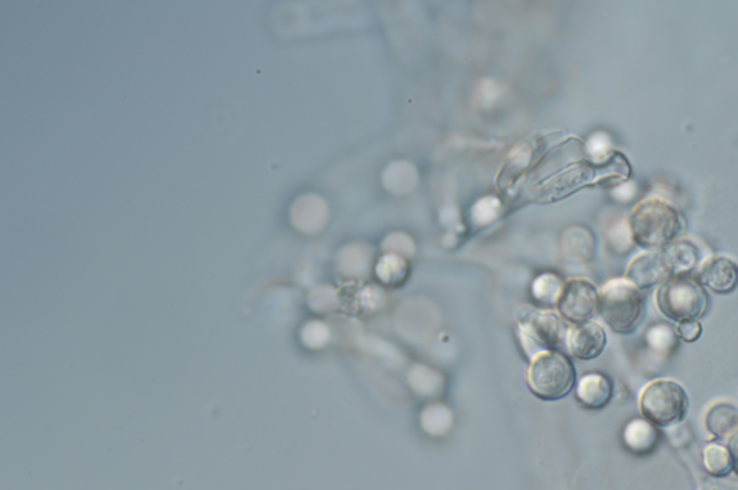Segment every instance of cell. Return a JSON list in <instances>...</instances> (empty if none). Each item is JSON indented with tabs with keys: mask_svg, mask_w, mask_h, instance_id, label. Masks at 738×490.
<instances>
[{
	"mask_svg": "<svg viewBox=\"0 0 738 490\" xmlns=\"http://www.w3.org/2000/svg\"><path fill=\"white\" fill-rule=\"evenodd\" d=\"M629 228L639 247L659 251L677 240L684 222L678 209L655 198L636 205L629 218Z\"/></svg>",
	"mask_w": 738,
	"mask_h": 490,
	"instance_id": "6da1fadb",
	"label": "cell"
},
{
	"mask_svg": "<svg viewBox=\"0 0 738 490\" xmlns=\"http://www.w3.org/2000/svg\"><path fill=\"white\" fill-rule=\"evenodd\" d=\"M599 313L612 331L630 335L645 316V299L629 280H612L599 293Z\"/></svg>",
	"mask_w": 738,
	"mask_h": 490,
	"instance_id": "7a4b0ae2",
	"label": "cell"
},
{
	"mask_svg": "<svg viewBox=\"0 0 738 490\" xmlns=\"http://www.w3.org/2000/svg\"><path fill=\"white\" fill-rule=\"evenodd\" d=\"M656 305L666 318L681 323L704 318L710 307V297L700 280L689 276H674L659 287Z\"/></svg>",
	"mask_w": 738,
	"mask_h": 490,
	"instance_id": "3957f363",
	"label": "cell"
},
{
	"mask_svg": "<svg viewBox=\"0 0 738 490\" xmlns=\"http://www.w3.org/2000/svg\"><path fill=\"white\" fill-rule=\"evenodd\" d=\"M527 382L529 390L541 400L557 401L573 390L576 371L570 359L560 352H541L529 364Z\"/></svg>",
	"mask_w": 738,
	"mask_h": 490,
	"instance_id": "277c9868",
	"label": "cell"
},
{
	"mask_svg": "<svg viewBox=\"0 0 738 490\" xmlns=\"http://www.w3.org/2000/svg\"><path fill=\"white\" fill-rule=\"evenodd\" d=\"M689 398L687 391L671 380L653 381L642 392L640 411L646 420L656 427H668L687 417Z\"/></svg>",
	"mask_w": 738,
	"mask_h": 490,
	"instance_id": "5b68a950",
	"label": "cell"
},
{
	"mask_svg": "<svg viewBox=\"0 0 738 490\" xmlns=\"http://www.w3.org/2000/svg\"><path fill=\"white\" fill-rule=\"evenodd\" d=\"M567 335L563 320L554 313H534L521 323V339L529 355L554 351Z\"/></svg>",
	"mask_w": 738,
	"mask_h": 490,
	"instance_id": "8992f818",
	"label": "cell"
},
{
	"mask_svg": "<svg viewBox=\"0 0 738 490\" xmlns=\"http://www.w3.org/2000/svg\"><path fill=\"white\" fill-rule=\"evenodd\" d=\"M557 305L564 319L580 325L599 312V292L587 280H570L564 284Z\"/></svg>",
	"mask_w": 738,
	"mask_h": 490,
	"instance_id": "52a82bcc",
	"label": "cell"
},
{
	"mask_svg": "<svg viewBox=\"0 0 738 490\" xmlns=\"http://www.w3.org/2000/svg\"><path fill=\"white\" fill-rule=\"evenodd\" d=\"M628 280L639 290H648L671 279L672 273L662 250L635 258L628 269Z\"/></svg>",
	"mask_w": 738,
	"mask_h": 490,
	"instance_id": "ba28073f",
	"label": "cell"
},
{
	"mask_svg": "<svg viewBox=\"0 0 738 490\" xmlns=\"http://www.w3.org/2000/svg\"><path fill=\"white\" fill-rule=\"evenodd\" d=\"M567 345L576 358L591 361L603 354L607 345V335L597 323L584 322L568 331Z\"/></svg>",
	"mask_w": 738,
	"mask_h": 490,
	"instance_id": "9c48e42d",
	"label": "cell"
},
{
	"mask_svg": "<svg viewBox=\"0 0 738 490\" xmlns=\"http://www.w3.org/2000/svg\"><path fill=\"white\" fill-rule=\"evenodd\" d=\"M700 283L717 294H730L738 287V266L727 257H713L702 266Z\"/></svg>",
	"mask_w": 738,
	"mask_h": 490,
	"instance_id": "30bf717a",
	"label": "cell"
},
{
	"mask_svg": "<svg viewBox=\"0 0 738 490\" xmlns=\"http://www.w3.org/2000/svg\"><path fill=\"white\" fill-rule=\"evenodd\" d=\"M577 400L583 407L600 410L613 398V382L607 375L591 372L581 378L576 391Z\"/></svg>",
	"mask_w": 738,
	"mask_h": 490,
	"instance_id": "8fae6325",
	"label": "cell"
},
{
	"mask_svg": "<svg viewBox=\"0 0 738 490\" xmlns=\"http://www.w3.org/2000/svg\"><path fill=\"white\" fill-rule=\"evenodd\" d=\"M659 431L655 424L646 418H635L630 421L623 431V440L633 453H651L658 447Z\"/></svg>",
	"mask_w": 738,
	"mask_h": 490,
	"instance_id": "7c38bea8",
	"label": "cell"
},
{
	"mask_svg": "<svg viewBox=\"0 0 738 490\" xmlns=\"http://www.w3.org/2000/svg\"><path fill=\"white\" fill-rule=\"evenodd\" d=\"M671 269L672 277L687 276L700 263V250L691 241H674L662 250Z\"/></svg>",
	"mask_w": 738,
	"mask_h": 490,
	"instance_id": "4fadbf2b",
	"label": "cell"
},
{
	"mask_svg": "<svg viewBox=\"0 0 738 490\" xmlns=\"http://www.w3.org/2000/svg\"><path fill=\"white\" fill-rule=\"evenodd\" d=\"M705 424L717 437L730 436L738 430V410L733 404H715L708 410Z\"/></svg>",
	"mask_w": 738,
	"mask_h": 490,
	"instance_id": "5bb4252c",
	"label": "cell"
},
{
	"mask_svg": "<svg viewBox=\"0 0 738 490\" xmlns=\"http://www.w3.org/2000/svg\"><path fill=\"white\" fill-rule=\"evenodd\" d=\"M704 465L708 473L717 478L727 476L734 469L733 457L730 450L721 444H710L704 450Z\"/></svg>",
	"mask_w": 738,
	"mask_h": 490,
	"instance_id": "9a60e30c",
	"label": "cell"
},
{
	"mask_svg": "<svg viewBox=\"0 0 738 490\" xmlns=\"http://www.w3.org/2000/svg\"><path fill=\"white\" fill-rule=\"evenodd\" d=\"M560 280L555 276H542L534 284L535 297L542 300V302L554 303L560 299V294L563 292Z\"/></svg>",
	"mask_w": 738,
	"mask_h": 490,
	"instance_id": "2e32d148",
	"label": "cell"
},
{
	"mask_svg": "<svg viewBox=\"0 0 738 490\" xmlns=\"http://www.w3.org/2000/svg\"><path fill=\"white\" fill-rule=\"evenodd\" d=\"M702 335V326L698 320H685L678 325V336L684 342H697Z\"/></svg>",
	"mask_w": 738,
	"mask_h": 490,
	"instance_id": "e0dca14e",
	"label": "cell"
},
{
	"mask_svg": "<svg viewBox=\"0 0 738 490\" xmlns=\"http://www.w3.org/2000/svg\"><path fill=\"white\" fill-rule=\"evenodd\" d=\"M728 450H730L731 457H733L734 470H736L738 475V431L728 441Z\"/></svg>",
	"mask_w": 738,
	"mask_h": 490,
	"instance_id": "ac0fdd59",
	"label": "cell"
}]
</instances>
